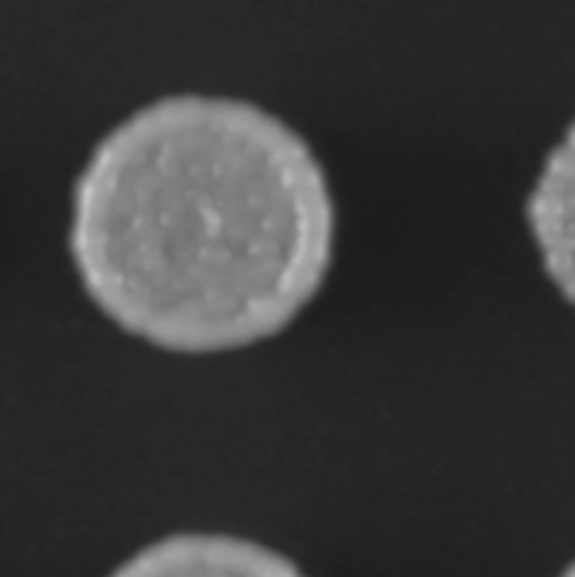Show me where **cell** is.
<instances>
[{"label": "cell", "instance_id": "6da1fadb", "mask_svg": "<svg viewBox=\"0 0 575 577\" xmlns=\"http://www.w3.org/2000/svg\"><path fill=\"white\" fill-rule=\"evenodd\" d=\"M321 158L248 99L163 96L110 126L74 183L67 252L90 303L177 356L282 337L335 266Z\"/></svg>", "mask_w": 575, "mask_h": 577}, {"label": "cell", "instance_id": "7a4b0ae2", "mask_svg": "<svg viewBox=\"0 0 575 577\" xmlns=\"http://www.w3.org/2000/svg\"><path fill=\"white\" fill-rule=\"evenodd\" d=\"M108 577H309L292 557L234 532L183 530L154 538Z\"/></svg>", "mask_w": 575, "mask_h": 577}]
</instances>
